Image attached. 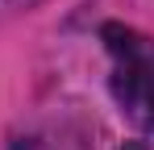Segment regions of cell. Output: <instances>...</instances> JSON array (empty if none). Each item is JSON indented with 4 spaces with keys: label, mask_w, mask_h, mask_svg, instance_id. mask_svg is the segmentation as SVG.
I'll return each mask as SVG.
<instances>
[{
    "label": "cell",
    "mask_w": 154,
    "mask_h": 150,
    "mask_svg": "<svg viewBox=\"0 0 154 150\" xmlns=\"http://www.w3.org/2000/svg\"><path fill=\"white\" fill-rule=\"evenodd\" d=\"M100 38L112 58V75H108L112 100L137 129L154 133V42L125 25H104Z\"/></svg>",
    "instance_id": "6da1fadb"
}]
</instances>
